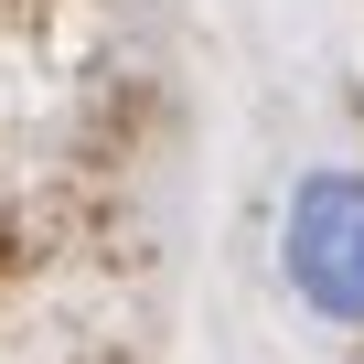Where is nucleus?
I'll use <instances>...</instances> for the list:
<instances>
[{
	"mask_svg": "<svg viewBox=\"0 0 364 364\" xmlns=\"http://www.w3.org/2000/svg\"><path fill=\"white\" fill-rule=\"evenodd\" d=\"M289 289L321 321H364V171H311L289 193Z\"/></svg>",
	"mask_w": 364,
	"mask_h": 364,
	"instance_id": "nucleus-1",
	"label": "nucleus"
}]
</instances>
